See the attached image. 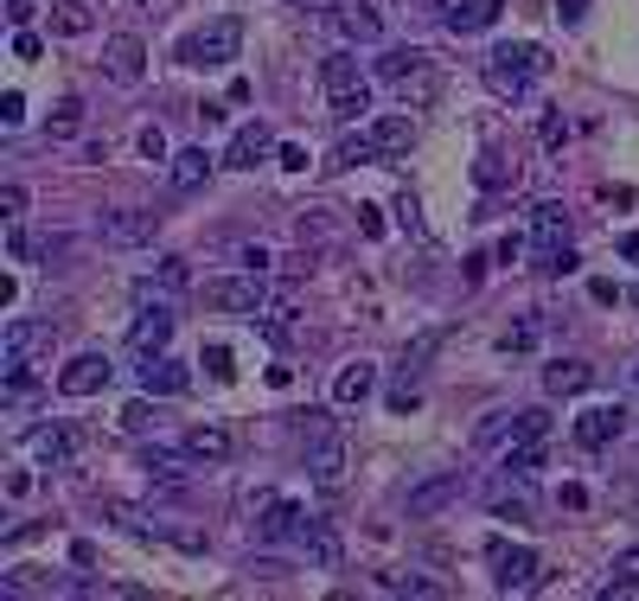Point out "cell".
I'll use <instances>...</instances> for the list:
<instances>
[{
	"instance_id": "obj_13",
	"label": "cell",
	"mask_w": 639,
	"mask_h": 601,
	"mask_svg": "<svg viewBox=\"0 0 639 601\" xmlns=\"http://www.w3.org/2000/svg\"><path fill=\"white\" fill-rule=\"evenodd\" d=\"M153 224H160V218H148V211H109L97 224V237L109 250H141V243H153Z\"/></svg>"
},
{
	"instance_id": "obj_41",
	"label": "cell",
	"mask_w": 639,
	"mask_h": 601,
	"mask_svg": "<svg viewBox=\"0 0 639 601\" xmlns=\"http://www.w3.org/2000/svg\"><path fill=\"white\" fill-rule=\"evenodd\" d=\"M0 211L20 224V218H26V186H0Z\"/></svg>"
},
{
	"instance_id": "obj_29",
	"label": "cell",
	"mask_w": 639,
	"mask_h": 601,
	"mask_svg": "<svg viewBox=\"0 0 639 601\" xmlns=\"http://www.w3.org/2000/svg\"><path fill=\"white\" fill-rule=\"evenodd\" d=\"M371 160H383L378 134H346V141L332 148V167H371Z\"/></svg>"
},
{
	"instance_id": "obj_5",
	"label": "cell",
	"mask_w": 639,
	"mask_h": 601,
	"mask_svg": "<svg viewBox=\"0 0 639 601\" xmlns=\"http://www.w3.org/2000/svg\"><path fill=\"white\" fill-rule=\"evenodd\" d=\"M486 557H492V582H499V595H525V589H537V550L492 538Z\"/></svg>"
},
{
	"instance_id": "obj_25",
	"label": "cell",
	"mask_w": 639,
	"mask_h": 601,
	"mask_svg": "<svg viewBox=\"0 0 639 601\" xmlns=\"http://www.w3.org/2000/svg\"><path fill=\"white\" fill-rule=\"evenodd\" d=\"M371 134H378V148L383 154H409V148H416V116H378V122H371Z\"/></svg>"
},
{
	"instance_id": "obj_33",
	"label": "cell",
	"mask_w": 639,
	"mask_h": 601,
	"mask_svg": "<svg viewBox=\"0 0 639 601\" xmlns=\"http://www.w3.org/2000/svg\"><path fill=\"white\" fill-rule=\"evenodd\" d=\"M186 282H192V276H186V262H179V257H167V262H160V269L148 276V282L134 288V294H141V301H153V288H186Z\"/></svg>"
},
{
	"instance_id": "obj_28",
	"label": "cell",
	"mask_w": 639,
	"mask_h": 601,
	"mask_svg": "<svg viewBox=\"0 0 639 601\" xmlns=\"http://www.w3.org/2000/svg\"><path fill=\"white\" fill-rule=\"evenodd\" d=\"M77 129H83V97H58L51 116H46V134H51V141H71Z\"/></svg>"
},
{
	"instance_id": "obj_3",
	"label": "cell",
	"mask_w": 639,
	"mask_h": 601,
	"mask_svg": "<svg viewBox=\"0 0 639 601\" xmlns=\"http://www.w3.org/2000/svg\"><path fill=\"white\" fill-rule=\"evenodd\" d=\"M543 71H550V52H543V46H492V58H486V83H492L499 97H511V103H518Z\"/></svg>"
},
{
	"instance_id": "obj_14",
	"label": "cell",
	"mask_w": 639,
	"mask_h": 601,
	"mask_svg": "<svg viewBox=\"0 0 639 601\" xmlns=\"http://www.w3.org/2000/svg\"><path fill=\"white\" fill-rule=\"evenodd\" d=\"M620 429H627V410H620V403H595V410H582V417L569 422V435L582 448H608Z\"/></svg>"
},
{
	"instance_id": "obj_45",
	"label": "cell",
	"mask_w": 639,
	"mask_h": 601,
	"mask_svg": "<svg viewBox=\"0 0 639 601\" xmlns=\"http://www.w3.org/2000/svg\"><path fill=\"white\" fill-rule=\"evenodd\" d=\"M46 52V46H39V32L26 27V32H13V58H26V64H32V58Z\"/></svg>"
},
{
	"instance_id": "obj_10",
	"label": "cell",
	"mask_w": 639,
	"mask_h": 601,
	"mask_svg": "<svg viewBox=\"0 0 639 601\" xmlns=\"http://www.w3.org/2000/svg\"><path fill=\"white\" fill-rule=\"evenodd\" d=\"M109 378H116V365H109L102 352H77L71 365L58 371V391L64 397H97V391H109Z\"/></svg>"
},
{
	"instance_id": "obj_40",
	"label": "cell",
	"mask_w": 639,
	"mask_h": 601,
	"mask_svg": "<svg viewBox=\"0 0 639 601\" xmlns=\"http://www.w3.org/2000/svg\"><path fill=\"white\" fill-rule=\"evenodd\" d=\"M0 122H7V129H20V122H26V97H20V90H7V97H0Z\"/></svg>"
},
{
	"instance_id": "obj_26",
	"label": "cell",
	"mask_w": 639,
	"mask_h": 601,
	"mask_svg": "<svg viewBox=\"0 0 639 601\" xmlns=\"http://www.w3.org/2000/svg\"><path fill=\"white\" fill-rule=\"evenodd\" d=\"M429 64H435L429 52H409V46H397V52L378 58V78H383V83H403V78H416V71H429Z\"/></svg>"
},
{
	"instance_id": "obj_4",
	"label": "cell",
	"mask_w": 639,
	"mask_h": 601,
	"mask_svg": "<svg viewBox=\"0 0 639 601\" xmlns=\"http://www.w3.org/2000/svg\"><path fill=\"white\" fill-rule=\"evenodd\" d=\"M204 308H218V314H262L269 288H262L256 269H243V276H224V282H204Z\"/></svg>"
},
{
	"instance_id": "obj_47",
	"label": "cell",
	"mask_w": 639,
	"mask_h": 601,
	"mask_svg": "<svg viewBox=\"0 0 639 601\" xmlns=\"http://www.w3.org/2000/svg\"><path fill=\"white\" fill-rule=\"evenodd\" d=\"M243 269H256V276H269V269H276V257H269L262 243H250V250H243Z\"/></svg>"
},
{
	"instance_id": "obj_44",
	"label": "cell",
	"mask_w": 639,
	"mask_h": 601,
	"mask_svg": "<svg viewBox=\"0 0 639 601\" xmlns=\"http://www.w3.org/2000/svg\"><path fill=\"white\" fill-rule=\"evenodd\" d=\"M122 429H128V435L153 429V410H148V403H128V410H122Z\"/></svg>"
},
{
	"instance_id": "obj_52",
	"label": "cell",
	"mask_w": 639,
	"mask_h": 601,
	"mask_svg": "<svg viewBox=\"0 0 639 601\" xmlns=\"http://www.w3.org/2000/svg\"><path fill=\"white\" fill-rule=\"evenodd\" d=\"M620 257H627V262H639V231H627V237H620Z\"/></svg>"
},
{
	"instance_id": "obj_27",
	"label": "cell",
	"mask_w": 639,
	"mask_h": 601,
	"mask_svg": "<svg viewBox=\"0 0 639 601\" xmlns=\"http://www.w3.org/2000/svg\"><path fill=\"white\" fill-rule=\"evenodd\" d=\"M90 27H97V20H90V7H83V0H51V32H64V39H83Z\"/></svg>"
},
{
	"instance_id": "obj_15",
	"label": "cell",
	"mask_w": 639,
	"mask_h": 601,
	"mask_svg": "<svg viewBox=\"0 0 639 601\" xmlns=\"http://www.w3.org/2000/svg\"><path fill=\"white\" fill-rule=\"evenodd\" d=\"M307 473H313V487H339V480H346V442H339V435H313V442H307Z\"/></svg>"
},
{
	"instance_id": "obj_49",
	"label": "cell",
	"mask_w": 639,
	"mask_h": 601,
	"mask_svg": "<svg viewBox=\"0 0 639 601\" xmlns=\"http://www.w3.org/2000/svg\"><path fill=\"white\" fill-rule=\"evenodd\" d=\"M141 154H148V160H167V134H160V129H141Z\"/></svg>"
},
{
	"instance_id": "obj_39",
	"label": "cell",
	"mask_w": 639,
	"mask_h": 601,
	"mask_svg": "<svg viewBox=\"0 0 639 601\" xmlns=\"http://www.w3.org/2000/svg\"><path fill=\"white\" fill-rule=\"evenodd\" d=\"M537 141H543V148H550V154H557L562 141H569V122H562L557 109H550V116H543V129H537Z\"/></svg>"
},
{
	"instance_id": "obj_31",
	"label": "cell",
	"mask_w": 639,
	"mask_h": 601,
	"mask_svg": "<svg viewBox=\"0 0 639 601\" xmlns=\"http://www.w3.org/2000/svg\"><path fill=\"white\" fill-rule=\"evenodd\" d=\"M608 575H613V582H608V589H601V595H608V601H613V595H633V589H639V544H633V550H620V557H613V570H608Z\"/></svg>"
},
{
	"instance_id": "obj_24",
	"label": "cell",
	"mask_w": 639,
	"mask_h": 601,
	"mask_svg": "<svg viewBox=\"0 0 639 601\" xmlns=\"http://www.w3.org/2000/svg\"><path fill=\"white\" fill-rule=\"evenodd\" d=\"M167 180H173V192H199V186L211 180V154H204V148H179L173 167H167Z\"/></svg>"
},
{
	"instance_id": "obj_6",
	"label": "cell",
	"mask_w": 639,
	"mask_h": 601,
	"mask_svg": "<svg viewBox=\"0 0 639 601\" xmlns=\"http://www.w3.org/2000/svg\"><path fill=\"white\" fill-rule=\"evenodd\" d=\"M102 71H109V83L134 90V83L148 78V46H141L134 32H116V39H102Z\"/></svg>"
},
{
	"instance_id": "obj_51",
	"label": "cell",
	"mask_w": 639,
	"mask_h": 601,
	"mask_svg": "<svg viewBox=\"0 0 639 601\" xmlns=\"http://www.w3.org/2000/svg\"><path fill=\"white\" fill-rule=\"evenodd\" d=\"M582 7H588V0H562V27H576V20H582Z\"/></svg>"
},
{
	"instance_id": "obj_8",
	"label": "cell",
	"mask_w": 639,
	"mask_h": 601,
	"mask_svg": "<svg viewBox=\"0 0 639 601\" xmlns=\"http://www.w3.org/2000/svg\"><path fill=\"white\" fill-rule=\"evenodd\" d=\"M51 320H7V340H0V371H20V365H32V352L39 345H51Z\"/></svg>"
},
{
	"instance_id": "obj_12",
	"label": "cell",
	"mask_w": 639,
	"mask_h": 601,
	"mask_svg": "<svg viewBox=\"0 0 639 601\" xmlns=\"http://www.w3.org/2000/svg\"><path fill=\"white\" fill-rule=\"evenodd\" d=\"M332 27H339V39H352V46H378L383 13L378 7H365V0H332Z\"/></svg>"
},
{
	"instance_id": "obj_48",
	"label": "cell",
	"mask_w": 639,
	"mask_h": 601,
	"mask_svg": "<svg viewBox=\"0 0 639 601\" xmlns=\"http://www.w3.org/2000/svg\"><path fill=\"white\" fill-rule=\"evenodd\" d=\"M480 186H506V160H499V154L480 160Z\"/></svg>"
},
{
	"instance_id": "obj_7",
	"label": "cell",
	"mask_w": 639,
	"mask_h": 601,
	"mask_svg": "<svg viewBox=\"0 0 639 601\" xmlns=\"http://www.w3.org/2000/svg\"><path fill=\"white\" fill-rule=\"evenodd\" d=\"M281 141H276V129L262 122V116H250L243 129L230 134V148H224V167H237V173H250V167H262V160L276 154Z\"/></svg>"
},
{
	"instance_id": "obj_32",
	"label": "cell",
	"mask_w": 639,
	"mask_h": 601,
	"mask_svg": "<svg viewBox=\"0 0 639 601\" xmlns=\"http://www.w3.org/2000/svg\"><path fill=\"white\" fill-rule=\"evenodd\" d=\"M511 442H550V410H518L511 417Z\"/></svg>"
},
{
	"instance_id": "obj_20",
	"label": "cell",
	"mask_w": 639,
	"mask_h": 601,
	"mask_svg": "<svg viewBox=\"0 0 639 601\" xmlns=\"http://www.w3.org/2000/svg\"><path fill=\"white\" fill-rule=\"evenodd\" d=\"M588 384H595V365H588V359H550V365H543V391L550 397H582Z\"/></svg>"
},
{
	"instance_id": "obj_17",
	"label": "cell",
	"mask_w": 639,
	"mask_h": 601,
	"mask_svg": "<svg viewBox=\"0 0 639 601\" xmlns=\"http://www.w3.org/2000/svg\"><path fill=\"white\" fill-rule=\"evenodd\" d=\"M179 448H186L192 461H230V454H237V435H230L224 422H192V429L179 435Z\"/></svg>"
},
{
	"instance_id": "obj_23",
	"label": "cell",
	"mask_w": 639,
	"mask_h": 601,
	"mask_svg": "<svg viewBox=\"0 0 639 601\" xmlns=\"http://www.w3.org/2000/svg\"><path fill=\"white\" fill-rule=\"evenodd\" d=\"M531 237H537V257H543V250H569V211L537 206L531 211Z\"/></svg>"
},
{
	"instance_id": "obj_50",
	"label": "cell",
	"mask_w": 639,
	"mask_h": 601,
	"mask_svg": "<svg viewBox=\"0 0 639 601\" xmlns=\"http://www.w3.org/2000/svg\"><path fill=\"white\" fill-rule=\"evenodd\" d=\"M358 224H365V237H383V218H378V206H358Z\"/></svg>"
},
{
	"instance_id": "obj_30",
	"label": "cell",
	"mask_w": 639,
	"mask_h": 601,
	"mask_svg": "<svg viewBox=\"0 0 639 601\" xmlns=\"http://www.w3.org/2000/svg\"><path fill=\"white\" fill-rule=\"evenodd\" d=\"M186 461H192L186 448H179V454H167V448H148V454H141V468H148L153 480H167V487H179V480H186Z\"/></svg>"
},
{
	"instance_id": "obj_18",
	"label": "cell",
	"mask_w": 639,
	"mask_h": 601,
	"mask_svg": "<svg viewBox=\"0 0 639 601\" xmlns=\"http://www.w3.org/2000/svg\"><path fill=\"white\" fill-rule=\"evenodd\" d=\"M26 454H32V461H46V468H64V461L77 454V435L64 429V422H46V429H32V435H26Z\"/></svg>"
},
{
	"instance_id": "obj_54",
	"label": "cell",
	"mask_w": 639,
	"mask_h": 601,
	"mask_svg": "<svg viewBox=\"0 0 639 601\" xmlns=\"http://www.w3.org/2000/svg\"><path fill=\"white\" fill-rule=\"evenodd\" d=\"M633 301H639V288H633Z\"/></svg>"
},
{
	"instance_id": "obj_42",
	"label": "cell",
	"mask_w": 639,
	"mask_h": 601,
	"mask_svg": "<svg viewBox=\"0 0 639 601\" xmlns=\"http://www.w3.org/2000/svg\"><path fill=\"white\" fill-rule=\"evenodd\" d=\"M204 365H211V378H237V371H230V345H204Z\"/></svg>"
},
{
	"instance_id": "obj_1",
	"label": "cell",
	"mask_w": 639,
	"mask_h": 601,
	"mask_svg": "<svg viewBox=\"0 0 639 601\" xmlns=\"http://www.w3.org/2000/svg\"><path fill=\"white\" fill-rule=\"evenodd\" d=\"M243 52V20L237 13H218V20H204L199 32H186L173 46L179 64H192V71H218V64H237Z\"/></svg>"
},
{
	"instance_id": "obj_46",
	"label": "cell",
	"mask_w": 639,
	"mask_h": 601,
	"mask_svg": "<svg viewBox=\"0 0 639 601\" xmlns=\"http://www.w3.org/2000/svg\"><path fill=\"white\" fill-rule=\"evenodd\" d=\"M7 27H13V32L32 27V0H7Z\"/></svg>"
},
{
	"instance_id": "obj_53",
	"label": "cell",
	"mask_w": 639,
	"mask_h": 601,
	"mask_svg": "<svg viewBox=\"0 0 639 601\" xmlns=\"http://www.w3.org/2000/svg\"><path fill=\"white\" fill-rule=\"evenodd\" d=\"M633 384H639V365H633Z\"/></svg>"
},
{
	"instance_id": "obj_43",
	"label": "cell",
	"mask_w": 639,
	"mask_h": 601,
	"mask_svg": "<svg viewBox=\"0 0 639 601\" xmlns=\"http://www.w3.org/2000/svg\"><path fill=\"white\" fill-rule=\"evenodd\" d=\"M276 160L288 167V173H307V148H301V141H281V148H276Z\"/></svg>"
},
{
	"instance_id": "obj_34",
	"label": "cell",
	"mask_w": 639,
	"mask_h": 601,
	"mask_svg": "<svg viewBox=\"0 0 639 601\" xmlns=\"http://www.w3.org/2000/svg\"><path fill=\"white\" fill-rule=\"evenodd\" d=\"M543 468V442H511L506 448V473L511 480H525V473H537Z\"/></svg>"
},
{
	"instance_id": "obj_35",
	"label": "cell",
	"mask_w": 639,
	"mask_h": 601,
	"mask_svg": "<svg viewBox=\"0 0 639 601\" xmlns=\"http://www.w3.org/2000/svg\"><path fill=\"white\" fill-rule=\"evenodd\" d=\"M397 90H403V109H429L435 103V64L429 71H416V78H403Z\"/></svg>"
},
{
	"instance_id": "obj_38",
	"label": "cell",
	"mask_w": 639,
	"mask_h": 601,
	"mask_svg": "<svg viewBox=\"0 0 639 601\" xmlns=\"http://www.w3.org/2000/svg\"><path fill=\"white\" fill-rule=\"evenodd\" d=\"M492 512H499V519H531V505H525V493H506V487L492 493Z\"/></svg>"
},
{
	"instance_id": "obj_11",
	"label": "cell",
	"mask_w": 639,
	"mask_h": 601,
	"mask_svg": "<svg viewBox=\"0 0 639 601\" xmlns=\"http://www.w3.org/2000/svg\"><path fill=\"white\" fill-rule=\"evenodd\" d=\"M460 493H467V473H435L422 487H409V519H435V512H448Z\"/></svg>"
},
{
	"instance_id": "obj_36",
	"label": "cell",
	"mask_w": 639,
	"mask_h": 601,
	"mask_svg": "<svg viewBox=\"0 0 639 601\" xmlns=\"http://www.w3.org/2000/svg\"><path fill=\"white\" fill-rule=\"evenodd\" d=\"M435 340H441V333H422V340H416V345H409V352H403V378H409V384H416V378H422V365H429Z\"/></svg>"
},
{
	"instance_id": "obj_16",
	"label": "cell",
	"mask_w": 639,
	"mask_h": 601,
	"mask_svg": "<svg viewBox=\"0 0 639 601\" xmlns=\"http://www.w3.org/2000/svg\"><path fill=\"white\" fill-rule=\"evenodd\" d=\"M301 531H307V512L294 499H269L262 519H256V538H262V544H288V538H301Z\"/></svg>"
},
{
	"instance_id": "obj_37",
	"label": "cell",
	"mask_w": 639,
	"mask_h": 601,
	"mask_svg": "<svg viewBox=\"0 0 639 601\" xmlns=\"http://www.w3.org/2000/svg\"><path fill=\"white\" fill-rule=\"evenodd\" d=\"M383 589H390V595H435L429 575H383Z\"/></svg>"
},
{
	"instance_id": "obj_21",
	"label": "cell",
	"mask_w": 639,
	"mask_h": 601,
	"mask_svg": "<svg viewBox=\"0 0 639 601\" xmlns=\"http://www.w3.org/2000/svg\"><path fill=\"white\" fill-rule=\"evenodd\" d=\"M301 550H307V563H313V570H339V557H346V544H339V531H332L327 519H307Z\"/></svg>"
},
{
	"instance_id": "obj_19",
	"label": "cell",
	"mask_w": 639,
	"mask_h": 601,
	"mask_svg": "<svg viewBox=\"0 0 639 601\" xmlns=\"http://www.w3.org/2000/svg\"><path fill=\"white\" fill-rule=\"evenodd\" d=\"M371 391H378V365H365V359L339 365V378H332V403H339V410H358Z\"/></svg>"
},
{
	"instance_id": "obj_22",
	"label": "cell",
	"mask_w": 639,
	"mask_h": 601,
	"mask_svg": "<svg viewBox=\"0 0 639 601\" xmlns=\"http://www.w3.org/2000/svg\"><path fill=\"white\" fill-rule=\"evenodd\" d=\"M186 384H192V378H186V365L160 359V352H153V359H141V391H148V397H179Z\"/></svg>"
},
{
	"instance_id": "obj_9",
	"label": "cell",
	"mask_w": 639,
	"mask_h": 601,
	"mask_svg": "<svg viewBox=\"0 0 639 601\" xmlns=\"http://www.w3.org/2000/svg\"><path fill=\"white\" fill-rule=\"evenodd\" d=\"M167 340H173V308H167V301L141 308L134 327H128V352H134V359H153V352H167Z\"/></svg>"
},
{
	"instance_id": "obj_2",
	"label": "cell",
	"mask_w": 639,
	"mask_h": 601,
	"mask_svg": "<svg viewBox=\"0 0 639 601\" xmlns=\"http://www.w3.org/2000/svg\"><path fill=\"white\" fill-rule=\"evenodd\" d=\"M320 90L332 97V116H339V122H358V116H371V78L358 71V58H352V52L320 58Z\"/></svg>"
}]
</instances>
